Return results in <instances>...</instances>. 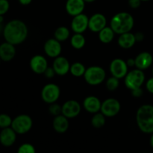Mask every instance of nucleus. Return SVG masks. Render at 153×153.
<instances>
[{"mask_svg": "<svg viewBox=\"0 0 153 153\" xmlns=\"http://www.w3.org/2000/svg\"><path fill=\"white\" fill-rule=\"evenodd\" d=\"M105 123V116L102 113H96L91 120V124L94 128H100Z\"/></svg>", "mask_w": 153, "mask_h": 153, "instance_id": "obj_27", "label": "nucleus"}, {"mask_svg": "<svg viewBox=\"0 0 153 153\" xmlns=\"http://www.w3.org/2000/svg\"><path fill=\"white\" fill-rule=\"evenodd\" d=\"M131 94L134 97H140L143 95V90L141 88H137L134 90H131Z\"/></svg>", "mask_w": 153, "mask_h": 153, "instance_id": "obj_35", "label": "nucleus"}, {"mask_svg": "<svg viewBox=\"0 0 153 153\" xmlns=\"http://www.w3.org/2000/svg\"><path fill=\"white\" fill-rule=\"evenodd\" d=\"M115 32L111 27L105 26L99 32V39L103 43H109L113 40Z\"/></svg>", "mask_w": 153, "mask_h": 153, "instance_id": "obj_23", "label": "nucleus"}, {"mask_svg": "<svg viewBox=\"0 0 153 153\" xmlns=\"http://www.w3.org/2000/svg\"><path fill=\"white\" fill-rule=\"evenodd\" d=\"M126 63L128 67H133V66H135V61H134V59H132V58L128 59Z\"/></svg>", "mask_w": 153, "mask_h": 153, "instance_id": "obj_38", "label": "nucleus"}, {"mask_svg": "<svg viewBox=\"0 0 153 153\" xmlns=\"http://www.w3.org/2000/svg\"><path fill=\"white\" fill-rule=\"evenodd\" d=\"M105 71L98 66H92L86 69L84 74L85 81L91 85H98L104 82L105 79Z\"/></svg>", "mask_w": 153, "mask_h": 153, "instance_id": "obj_4", "label": "nucleus"}, {"mask_svg": "<svg viewBox=\"0 0 153 153\" xmlns=\"http://www.w3.org/2000/svg\"><path fill=\"white\" fill-rule=\"evenodd\" d=\"M10 4L7 0H0V15H4L8 11Z\"/></svg>", "mask_w": 153, "mask_h": 153, "instance_id": "obj_32", "label": "nucleus"}, {"mask_svg": "<svg viewBox=\"0 0 153 153\" xmlns=\"http://www.w3.org/2000/svg\"><path fill=\"white\" fill-rule=\"evenodd\" d=\"M89 18L84 13H80L73 16L71 22V28L75 33L82 34L88 28Z\"/></svg>", "mask_w": 153, "mask_h": 153, "instance_id": "obj_10", "label": "nucleus"}, {"mask_svg": "<svg viewBox=\"0 0 153 153\" xmlns=\"http://www.w3.org/2000/svg\"><path fill=\"white\" fill-rule=\"evenodd\" d=\"M61 45L56 39H49L44 44V52L50 58H57L61 52Z\"/></svg>", "mask_w": 153, "mask_h": 153, "instance_id": "obj_14", "label": "nucleus"}, {"mask_svg": "<svg viewBox=\"0 0 153 153\" xmlns=\"http://www.w3.org/2000/svg\"><path fill=\"white\" fill-rule=\"evenodd\" d=\"M0 62H1V58H0Z\"/></svg>", "mask_w": 153, "mask_h": 153, "instance_id": "obj_45", "label": "nucleus"}, {"mask_svg": "<svg viewBox=\"0 0 153 153\" xmlns=\"http://www.w3.org/2000/svg\"><path fill=\"white\" fill-rule=\"evenodd\" d=\"M141 0H128V5L131 8H138L141 4Z\"/></svg>", "mask_w": 153, "mask_h": 153, "instance_id": "obj_33", "label": "nucleus"}, {"mask_svg": "<svg viewBox=\"0 0 153 153\" xmlns=\"http://www.w3.org/2000/svg\"><path fill=\"white\" fill-rule=\"evenodd\" d=\"M55 38L58 41L62 42L67 40L70 37V30L65 26L58 27L55 31Z\"/></svg>", "mask_w": 153, "mask_h": 153, "instance_id": "obj_25", "label": "nucleus"}, {"mask_svg": "<svg viewBox=\"0 0 153 153\" xmlns=\"http://www.w3.org/2000/svg\"><path fill=\"white\" fill-rule=\"evenodd\" d=\"M119 85V79L114 77V76H112V77L109 78L107 80V82H106V87L111 91H115L118 88Z\"/></svg>", "mask_w": 153, "mask_h": 153, "instance_id": "obj_29", "label": "nucleus"}, {"mask_svg": "<svg viewBox=\"0 0 153 153\" xmlns=\"http://www.w3.org/2000/svg\"><path fill=\"white\" fill-rule=\"evenodd\" d=\"M146 88L149 93L153 94V77L149 79V80L146 82Z\"/></svg>", "mask_w": 153, "mask_h": 153, "instance_id": "obj_36", "label": "nucleus"}, {"mask_svg": "<svg viewBox=\"0 0 153 153\" xmlns=\"http://www.w3.org/2000/svg\"><path fill=\"white\" fill-rule=\"evenodd\" d=\"M101 112L108 117H112L117 114L120 111V103L114 98L105 100L101 105Z\"/></svg>", "mask_w": 153, "mask_h": 153, "instance_id": "obj_8", "label": "nucleus"}, {"mask_svg": "<svg viewBox=\"0 0 153 153\" xmlns=\"http://www.w3.org/2000/svg\"><path fill=\"white\" fill-rule=\"evenodd\" d=\"M31 1L32 0H19V3L22 4V5H28V4H29L31 2Z\"/></svg>", "mask_w": 153, "mask_h": 153, "instance_id": "obj_39", "label": "nucleus"}, {"mask_svg": "<svg viewBox=\"0 0 153 153\" xmlns=\"http://www.w3.org/2000/svg\"><path fill=\"white\" fill-rule=\"evenodd\" d=\"M18 153H35L36 149L34 146L30 143H23L19 147Z\"/></svg>", "mask_w": 153, "mask_h": 153, "instance_id": "obj_30", "label": "nucleus"}, {"mask_svg": "<svg viewBox=\"0 0 153 153\" xmlns=\"http://www.w3.org/2000/svg\"><path fill=\"white\" fill-rule=\"evenodd\" d=\"M110 72L114 77L119 79H123L128 73L127 63L120 58L113 60L110 64Z\"/></svg>", "mask_w": 153, "mask_h": 153, "instance_id": "obj_9", "label": "nucleus"}, {"mask_svg": "<svg viewBox=\"0 0 153 153\" xmlns=\"http://www.w3.org/2000/svg\"><path fill=\"white\" fill-rule=\"evenodd\" d=\"M102 103L97 97L90 96L86 97L83 102V106L85 110L91 114H96L101 110Z\"/></svg>", "mask_w": 153, "mask_h": 153, "instance_id": "obj_20", "label": "nucleus"}, {"mask_svg": "<svg viewBox=\"0 0 153 153\" xmlns=\"http://www.w3.org/2000/svg\"><path fill=\"white\" fill-rule=\"evenodd\" d=\"M134 18L127 12H120L112 17L111 28L116 34L129 32L134 26Z\"/></svg>", "mask_w": 153, "mask_h": 153, "instance_id": "obj_3", "label": "nucleus"}, {"mask_svg": "<svg viewBox=\"0 0 153 153\" xmlns=\"http://www.w3.org/2000/svg\"><path fill=\"white\" fill-rule=\"evenodd\" d=\"M28 28L25 22L19 19H13L3 28V36L5 40L13 45L24 42L28 36Z\"/></svg>", "mask_w": 153, "mask_h": 153, "instance_id": "obj_1", "label": "nucleus"}, {"mask_svg": "<svg viewBox=\"0 0 153 153\" xmlns=\"http://www.w3.org/2000/svg\"><path fill=\"white\" fill-rule=\"evenodd\" d=\"M32 120L28 115L20 114L12 120L11 128L16 132V134H25L32 127Z\"/></svg>", "mask_w": 153, "mask_h": 153, "instance_id": "obj_6", "label": "nucleus"}, {"mask_svg": "<svg viewBox=\"0 0 153 153\" xmlns=\"http://www.w3.org/2000/svg\"><path fill=\"white\" fill-rule=\"evenodd\" d=\"M72 46L76 49H80L83 48L85 45V38L80 33H76L73 34L70 40Z\"/></svg>", "mask_w": 153, "mask_h": 153, "instance_id": "obj_24", "label": "nucleus"}, {"mask_svg": "<svg viewBox=\"0 0 153 153\" xmlns=\"http://www.w3.org/2000/svg\"><path fill=\"white\" fill-rule=\"evenodd\" d=\"M44 74L46 78H48V79H51V78H53L54 76H55V74H56V73H55L53 67H52V68H51V67H47L46 71L44 72Z\"/></svg>", "mask_w": 153, "mask_h": 153, "instance_id": "obj_34", "label": "nucleus"}, {"mask_svg": "<svg viewBox=\"0 0 153 153\" xmlns=\"http://www.w3.org/2000/svg\"><path fill=\"white\" fill-rule=\"evenodd\" d=\"M61 91L60 88L55 84H47L43 88L41 91V97L45 102L52 104L59 99Z\"/></svg>", "mask_w": 153, "mask_h": 153, "instance_id": "obj_7", "label": "nucleus"}, {"mask_svg": "<svg viewBox=\"0 0 153 153\" xmlns=\"http://www.w3.org/2000/svg\"><path fill=\"white\" fill-rule=\"evenodd\" d=\"M30 67L32 71L37 74L44 73L48 67L47 60L42 55H34L30 61Z\"/></svg>", "mask_w": 153, "mask_h": 153, "instance_id": "obj_13", "label": "nucleus"}, {"mask_svg": "<svg viewBox=\"0 0 153 153\" xmlns=\"http://www.w3.org/2000/svg\"><path fill=\"white\" fill-rule=\"evenodd\" d=\"M150 144H151V146L153 148V132L152 133V136H151V138H150Z\"/></svg>", "mask_w": 153, "mask_h": 153, "instance_id": "obj_40", "label": "nucleus"}, {"mask_svg": "<svg viewBox=\"0 0 153 153\" xmlns=\"http://www.w3.org/2000/svg\"><path fill=\"white\" fill-rule=\"evenodd\" d=\"M142 1H149V0H141Z\"/></svg>", "mask_w": 153, "mask_h": 153, "instance_id": "obj_43", "label": "nucleus"}, {"mask_svg": "<svg viewBox=\"0 0 153 153\" xmlns=\"http://www.w3.org/2000/svg\"><path fill=\"white\" fill-rule=\"evenodd\" d=\"M107 19L105 16L100 13H95L89 18L88 28L93 32H100L106 26Z\"/></svg>", "mask_w": 153, "mask_h": 153, "instance_id": "obj_11", "label": "nucleus"}, {"mask_svg": "<svg viewBox=\"0 0 153 153\" xmlns=\"http://www.w3.org/2000/svg\"><path fill=\"white\" fill-rule=\"evenodd\" d=\"M15 45L8 42H4L0 45V58L3 61H10L16 55Z\"/></svg>", "mask_w": 153, "mask_h": 153, "instance_id": "obj_18", "label": "nucleus"}, {"mask_svg": "<svg viewBox=\"0 0 153 153\" xmlns=\"http://www.w3.org/2000/svg\"><path fill=\"white\" fill-rule=\"evenodd\" d=\"M85 7L84 0H67L66 2V10L70 16H75L83 12Z\"/></svg>", "mask_w": 153, "mask_h": 153, "instance_id": "obj_16", "label": "nucleus"}, {"mask_svg": "<svg viewBox=\"0 0 153 153\" xmlns=\"http://www.w3.org/2000/svg\"><path fill=\"white\" fill-rule=\"evenodd\" d=\"M135 67L139 70H146L149 68L152 64V55L149 52H143L139 54L135 58Z\"/></svg>", "mask_w": 153, "mask_h": 153, "instance_id": "obj_19", "label": "nucleus"}, {"mask_svg": "<svg viewBox=\"0 0 153 153\" xmlns=\"http://www.w3.org/2000/svg\"><path fill=\"white\" fill-rule=\"evenodd\" d=\"M16 139V132L10 127L4 128L0 132V143L5 147H9L15 143Z\"/></svg>", "mask_w": 153, "mask_h": 153, "instance_id": "obj_15", "label": "nucleus"}, {"mask_svg": "<svg viewBox=\"0 0 153 153\" xmlns=\"http://www.w3.org/2000/svg\"><path fill=\"white\" fill-rule=\"evenodd\" d=\"M52 67L57 75L64 76L70 71V64L67 58L64 57L58 56L55 58Z\"/></svg>", "mask_w": 153, "mask_h": 153, "instance_id": "obj_17", "label": "nucleus"}, {"mask_svg": "<svg viewBox=\"0 0 153 153\" xmlns=\"http://www.w3.org/2000/svg\"><path fill=\"white\" fill-rule=\"evenodd\" d=\"M12 120H13L9 115L6 114H0V128H4L11 126Z\"/></svg>", "mask_w": 153, "mask_h": 153, "instance_id": "obj_28", "label": "nucleus"}, {"mask_svg": "<svg viewBox=\"0 0 153 153\" xmlns=\"http://www.w3.org/2000/svg\"><path fill=\"white\" fill-rule=\"evenodd\" d=\"M152 74H153V68H152Z\"/></svg>", "mask_w": 153, "mask_h": 153, "instance_id": "obj_44", "label": "nucleus"}, {"mask_svg": "<svg viewBox=\"0 0 153 153\" xmlns=\"http://www.w3.org/2000/svg\"><path fill=\"white\" fill-rule=\"evenodd\" d=\"M54 129L58 133H64L67 131L69 128V122L67 117L64 115H58L55 116L52 122Z\"/></svg>", "mask_w": 153, "mask_h": 153, "instance_id": "obj_22", "label": "nucleus"}, {"mask_svg": "<svg viewBox=\"0 0 153 153\" xmlns=\"http://www.w3.org/2000/svg\"><path fill=\"white\" fill-rule=\"evenodd\" d=\"M85 67L80 62H76L70 66V73L75 77H81L85 73Z\"/></svg>", "mask_w": 153, "mask_h": 153, "instance_id": "obj_26", "label": "nucleus"}, {"mask_svg": "<svg viewBox=\"0 0 153 153\" xmlns=\"http://www.w3.org/2000/svg\"><path fill=\"white\" fill-rule=\"evenodd\" d=\"M145 81V75L143 70H133L128 73L125 76V85L129 90H134L137 88H141Z\"/></svg>", "mask_w": 153, "mask_h": 153, "instance_id": "obj_5", "label": "nucleus"}, {"mask_svg": "<svg viewBox=\"0 0 153 153\" xmlns=\"http://www.w3.org/2000/svg\"><path fill=\"white\" fill-rule=\"evenodd\" d=\"M81 105L76 100H68L62 105V114L67 118H74L79 114Z\"/></svg>", "mask_w": 153, "mask_h": 153, "instance_id": "obj_12", "label": "nucleus"}, {"mask_svg": "<svg viewBox=\"0 0 153 153\" xmlns=\"http://www.w3.org/2000/svg\"><path fill=\"white\" fill-rule=\"evenodd\" d=\"M49 113L54 116H58L62 113V106H60L58 104H55V102L50 104L49 108Z\"/></svg>", "mask_w": 153, "mask_h": 153, "instance_id": "obj_31", "label": "nucleus"}, {"mask_svg": "<svg viewBox=\"0 0 153 153\" xmlns=\"http://www.w3.org/2000/svg\"><path fill=\"white\" fill-rule=\"evenodd\" d=\"M136 120L138 128L146 134L153 132V105H143L137 111Z\"/></svg>", "mask_w": 153, "mask_h": 153, "instance_id": "obj_2", "label": "nucleus"}, {"mask_svg": "<svg viewBox=\"0 0 153 153\" xmlns=\"http://www.w3.org/2000/svg\"><path fill=\"white\" fill-rule=\"evenodd\" d=\"M134 36H135L136 41H142V40H143V37H144L143 33H141V32L136 33V34H134Z\"/></svg>", "mask_w": 153, "mask_h": 153, "instance_id": "obj_37", "label": "nucleus"}, {"mask_svg": "<svg viewBox=\"0 0 153 153\" xmlns=\"http://www.w3.org/2000/svg\"><path fill=\"white\" fill-rule=\"evenodd\" d=\"M84 1H85V2H88V3H91V2H94V1H95L96 0H84Z\"/></svg>", "mask_w": 153, "mask_h": 153, "instance_id": "obj_42", "label": "nucleus"}, {"mask_svg": "<svg viewBox=\"0 0 153 153\" xmlns=\"http://www.w3.org/2000/svg\"><path fill=\"white\" fill-rule=\"evenodd\" d=\"M3 21H4V17H3V15H0V24L2 23Z\"/></svg>", "mask_w": 153, "mask_h": 153, "instance_id": "obj_41", "label": "nucleus"}, {"mask_svg": "<svg viewBox=\"0 0 153 153\" xmlns=\"http://www.w3.org/2000/svg\"><path fill=\"white\" fill-rule=\"evenodd\" d=\"M136 43V38L134 34L129 32L120 34L118 44L123 49H130Z\"/></svg>", "mask_w": 153, "mask_h": 153, "instance_id": "obj_21", "label": "nucleus"}]
</instances>
